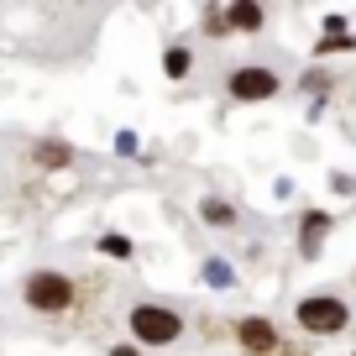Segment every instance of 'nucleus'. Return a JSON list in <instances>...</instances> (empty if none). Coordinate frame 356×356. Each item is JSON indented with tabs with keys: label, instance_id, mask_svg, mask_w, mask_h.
<instances>
[{
	"label": "nucleus",
	"instance_id": "obj_1",
	"mask_svg": "<svg viewBox=\"0 0 356 356\" xmlns=\"http://www.w3.org/2000/svg\"><path fill=\"white\" fill-rule=\"evenodd\" d=\"M22 299L32 304L37 314H63L68 304H74V283H68V273H32V278L22 283Z\"/></svg>",
	"mask_w": 356,
	"mask_h": 356
},
{
	"label": "nucleus",
	"instance_id": "obj_2",
	"mask_svg": "<svg viewBox=\"0 0 356 356\" xmlns=\"http://www.w3.org/2000/svg\"><path fill=\"white\" fill-rule=\"evenodd\" d=\"M131 335L142 346H173L184 335V320H178L168 304H136L131 309Z\"/></svg>",
	"mask_w": 356,
	"mask_h": 356
},
{
	"label": "nucleus",
	"instance_id": "obj_3",
	"mask_svg": "<svg viewBox=\"0 0 356 356\" xmlns=\"http://www.w3.org/2000/svg\"><path fill=\"white\" fill-rule=\"evenodd\" d=\"M346 325H351V309H346L341 299H330V293H309V299H299V330H309V335H341Z\"/></svg>",
	"mask_w": 356,
	"mask_h": 356
},
{
	"label": "nucleus",
	"instance_id": "obj_4",
	"mask_svg": "<svg viewBox=\"0 0 356 356\" xmlns=\"http://www.w3.org/2000/svg\"><path fill=\"white\" fill-rule=\"evenodd\" d=\"M225 89H231V100H273L278 95V74L273 68H262V63H246V68H236L231 79H225Z\"/></svg>",
	"mask_w": 356,
	"mask_h": 356
},
{
	"label": "nucleus",
	"instance_id": "obj_5",
	"mask_svg": "<svg viewBox=\"0 0 356 356\" xmlns=\"http://www.w3.org/2000/svg\"><path fill=\"white\" fill-rule=\"evenodd\" d=\"M236 341H241L246 356H273L278 351V330H273V320H262V314H252V320L236 325Z\"/></svg>",
	"mask_w": 356,
	"mask_h": 356
},
{
	"label": "nucleus",
	"instance_id": "obj_6",
	"mask_svg": "<svg viewBox=\"0 0 356 356\" xmlns=\"http://www.w3.org/2000/svg\"><path fill=\"white\" fill-rule=\"evenodd\" d=\"M225 26L231 32H262V22H267V11L262 6H252V0H236V6H225Z\"/></svg>",
	"mask_w": 356,
	"mask_h": 356
},
{
	"label": "nucleus",
	"instance_id": "obj_7",
	"mask_svg": "<svg viewBox=\"0 0 356 356\" xmlns=\"http://www.w3.org/2000/svg\"><path fill=\"white\" fill-rule=\"evenodd\" d=\"M325 231H330V215H304V236H299V246H304V257H314L320 252V241H325Z\"/></svg>",
	"mask_w": 356,
	"mask_h": 356
},
{
	"label": "nucleus",
	"instance_id": "obj_8",
	"mask_svg": "<svg viewBox=\"0 0 356 356\" xmlns=\"http://www.w3.org/2000/svg\"><path fill=\"white\" fill-rule=\"evenodd\" d=\"M356 37H346V22L341 16H330V22H325V37H320V47H314V53H335V47H351Z\"/></svg>",
	"mask_w": 356,
	"mask_h": 356
},
{
	"label": "nucleus",
	"instance_id": "obj_9",
	"mask_svg": "<svg viewBox=\"0 0 356 356\" xmlns=\"http://www.w3.org/2000/svg\"><path fill=\"white\" fill-rule=\"evenodd\" d=\"M37 163H42V168H63L68 163V157H74V147H68V142H37Z\"/></svg>",
	"mask_w": 356,
	"mask_h": 356
},
{
	"label": "nucleus",
	"instance_id": "obj_10",
	"mask_svg": "<svg viewBox=\"0 0 356 356\" xmlns=\"http://www.w3.org/2000/svg\"><path fill=\"white\" fill-rule=\"evenodd\" d=\"M100 252H105V257H115V262H126V257H131V236L105 231V236H100Z\"/></svg>",
	"mask_w": 356,
	"mask_h": 356
},
{
	"label": "nucleus",
	"instance_id": "obj_11",
	"mask_svg": "<svg viewBox=\"0 0 356 356\" xmlns=\"http://www.w3.org/2000/svg\"><path fill=\"white\" fill-rule=\"evenodd\" d=\"M200 215H204L210 225H236V210H231L225 200H204V204H200Z\"/></svg>",
	"mask_w": 356,
	"mask_h": 356
},
{
	"label": "nucleus",
	"instance_id": "obj_12",
	"mask_svg": "<svg viewBox=\"0 0 356 356\" xmlns=\"http://www.w3.org/2000/svg\"><path fill=\"white\" fill-rule=\"evenodd\" d=\"M163 68H168V79H184V74H189V47H168Z\"/></svg>",
	"mask_w": 356,
	"mask_h": 356
},
{
	"label": "nucleus",
	"instance_id": "obj_13",
	"mask_svg": "<svg viewBox=\"0 0 356 356\" xmlns=\"http://www.w3.org/2000/svg\"><path fill=\"white\" fill-rule=\"evenodd\" d=\"M204 278H210V283H231V267H225V262H210V267H204Z\"/></svg>",
	"mask_w": 356,
	"mask_h": 356
},
{
	"label": "nucleus",
	"instance_id": "obj_14",
	"mask_svg": "<svg viewBox=\"0 0 356 356\" xmlns=\"http://www.w3.org/2000/svg\"><path fill=\"white\" fill-rule=\"evenodd\" d=\"M204 26H210V32L220 37V32H225V16H220V11H204Z\"/></svg>",
	"mask_w": 356,
	"mask_h": 356
},
{
	"label": "nucleus",
	"instance_id": "obj_15",
	"mask_svg": "<svg viewBox=\"0 0 356 356\" xmlns=\"http://www.w3.org/2000/svg\"><path fill=\"white\" fill-rule=\"evenodd\" d=\"M111 356H142L136 346H111Z\"/></svg>",
	"mask_w": 356,
	"mask_h": 356
}]
</instances>
